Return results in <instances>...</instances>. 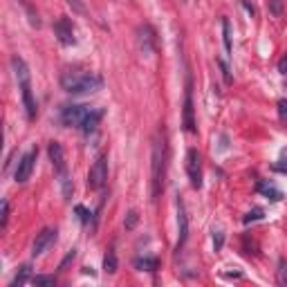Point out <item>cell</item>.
<instances>
[{"mask_svg":"<svg viewBox=\"0 0 287 287\" xmlns=\"http://www.w3.org/2000/svg\"><path fill=\"white\" fill-rule=\"evenodd\" d=\"M61 88L70 94H92L99 92L103 88V79L92 72H83V70H65L58 79Z\"/></svg>","mask_w":287,"mask_h":287,"instance_id":"cell-1","label":"cell"},{"mask_svg":"<svg viewBox=\"0 0 287 287\" xmlns=\"http://www.w3.org/2000/svg\"><path fill=\"white\" fill-rule=\"evenodd\" d=\"M164 173H166V139L161 130H157L152 137V200L164 191Z\"/></svg>","mask_w":287,"mask_h":287,"instance_id":"cell-2","label":"cell"},{"mask_svg":"<svg viewBox=\"0 0 287 287\" xmlns=\"http://www.w3.org/2000/svg\"><path fill=\"white\" fill-rule=\"evenodd\" d=\"M186 173H188V182L191 186L202 188V161H200V152L197 148H188L186 150Z\"/></svg>","mask_w":287,"mask_h":287,"instance_id":"cell-3","label":"cell"},{"mask_svg":"<svg viewBox=\"0 0 287 287\" xmlns=\"http://www.w3.org/2000/svg\"><path fill=\"white\" fill-rule=\"evenodd\" d=\"M106 182H108V157H99L88 173V188L90 191H99V188H103Z\"/></svg>","mask_w":287,"mask_h":287,"instance_id":"cell-4","label":"cell"},{"mask_svg":"<svg viewBox=\"0 0 287 287\" xmlns=\"http://www.w3.org/2000/svg\"><path fill=\"white\" fill-rule=\"evenodd\" d=\"M92 110L90 106H63L61 110V121L65 126H74V128H81V124H83V119L88 117V112Z\"/></svg>","mask_w":287,"mask_h":287,"instance_id":"cell-5","label":"cell"},{"mask_svg":"<svg viewBox=\"0 0 287 287\" xmlns=\"http://www.w3.org/2000/svg\"><path fill=\"white\" fill-rule=\"evenodd\" d=\"M36 157H38V148H31L29 152H25V155L20 157V161H18V166H16V173H13V179H16L18 184H25L27 179L31 177Z\"/></svg>","mask_w":287,"mask_h":287,"instance_id":"cell-6","label":"cell"},{"mask_svg":"<svg viewBox=\"0 0 287 287\" xmlns=\"http://www.w3.org/2000/svg\"><path fill=\"white\" fill-rule=\"evenodd\" d=\"M54 34H56L58 43L65 45V47H70V45L76 43V36H74V25H72V20L67 16H61L56 22H54Z\"/></svg>","mask_w":287,"mask_h":287,"instance_id":"cell-7","label":"cell"},{"mask_svg":"<svg viewBox=\"0 0 287 287\" xmlns=\"http://www.w3.org/2000/svg\"><path fill=\"white\" fill-rule=\"evenodd\" d=\"M191 79L186 81V92H184V112L182 124L186 133H195V110H193V92H191Z\"/></svg>","mask_w":287,"mask_h":287,"instance_id":"cell-8","label":"cell"},{"mask_svg":"<svg viewBox=\"0 0 287 287\" xmlns=\"http://www.w3.org/2000/svg\"><path fill=\"white\" fill-rule=\"evenodd\" d=\"M54 240H56V229H43L40 233H36L34 242H31V256H43L45 251L49 249V247L54 245Z\"/></svg>","mask_w":287,"mask_h":287,"instance_id":"cell-9","label":"cell"},{"mask_svg":"<svg viewBox=\"0 0 287 287\" xmlns=\"http://www.w3.org/2000/svg\"><path fill=\"white\" fill-rule=\"evenodd\" d=\"M137 40H139V47H142L144 54H152L155 52V45H157V34L150 25H139L137 27Z\"/></svg>","mask_w":287,"mask_h":287,"instance_id":"cell-10","label":"cell"},{"mask_svg":"<svg viewBox=\"0 0 287 287\" xmlns=\"http://www.w3.org/2000/svg\"><path fill=\"white\" fill-rule=\"evenodd\" d=\"M47 155H49V161H52L54 170H56L58 175L67 173V168H65V152H63V146H61V144H58V142H49Z\"/></svg>","mask_w":287,"mask_h":287,"instance_id":"cell-11","label":"cell"},{"mask_svg":"<svg viewBox=\"0 0 287 287\" xmlns=\"http://www.w3.org/2000/svg\"><path fill=\"white\" fill-rule=\"evenodd\" d=\"M20 94H22V106H25L27 119H31V121H34V119H36V112H38V106H36L34 92H31V83L20 85Z\"/></svg>","mask_w":287,"mask_h":287,"instance_id":"cell-12","label":"cell"},{"mask_svg":"<svg viewBox=\"0 0 287 287\" xmlns=\"http://www.w3.org/2000/svg\"><path fill=\"white\" fill-rule=\"evenodd\" d=\"M177 229H179V238H177V251H179V247L188 238V218H186V209H184L182 200H177Z\"/></svg>","mask_w":287,"mask_h":287,"instance_id":"cell-13","label":"cell"},{"mask_svg":"<svg viewBox=\"0 0 287 287\" xmlns=\"http://www.w3.org/2000/svg\"><path fill=\"white\" fill-rule=\"evenodd\" d=\"M11 67H13V74H16V79H18V85L29 83V67H27V63L22 61L18 54L11 56Z\"/></svg>","mask_w":287,"mask_h":287,"instance_id":"cell-14","label":"cell"},{"mask_svg":"<svg viewBox=\"0 0 287 287\" xmlns=\"http://www.w3.org/2000/svg\"><path fill=\"white\" fill-rule=\"evenodd\" d=\"M101 117H103V112H101V110H97V108H92V110L88 112V117L83 119V124H81V128H79V130H83L85 135L94 133V130H97V126H99V121H101Z\"/></svg>","mask_w":287,"mask_h":287,"instance_id":"cell-15","label":"cell"},{"mask_svg":"<svg viewBox=\"0 0 287 287\" xmlns=\"http://www.w3.org/2000/svg\"><path fill=\"white\" fill-rule=\"evenodd\" d=\"M258 193H263L267 200H274V202H278L283 197V193L278 191L276 186H274L272 182H267V179H263V182H258Z\"/></svg>","mask_w":287,"mask_h":287,"instance_id":"cell-16","label":"cell"},{"mask_svg":"<svg viewBox=\"0 0 287 287\" xmlns=\"http://www.w3.org/2000/svg\"><path fill=\"white\" fill-rule=\"evenodd\" d=\"M135 267H137L139 272H157V267H159V260H157L155 256H144V258H135Z\"/></svg>","mask_w":287,"mask_h":287,"instance_id":"cell-17","label":"cell"},{"mask_svg":"<svg viewBox=\"0 0 287 287\" xmlns=\"http://www.w3.org/2000/svg\"><path fill=\"white\" fill-rule=\"evenodd\" d=\"M18 2H20V4H22V9H25V13H27V20H29V25L38 29V27H40V18H38V11H36V9H34V4H31L29 0H18Z\"/></svg>","mask_w":287,"mask_h":287,"instance_id":"cell-18","label":"cell"},{"mask_svg":"<svg viewBox=\"0 0 287 287\" xmlns=\"http://www.w3.org/2000/svg\"><path fill=\"white\" fill-rule=\"evenodd\" d=\"M222 40L227 54H231V22H229V18H222Z\"/></svg>","mask_w":287,"mask_h":287,"instance_id":"cell-19","label":"cell"},{"mask_svg":"<svg viewBox=\"0 0 287 287\" xmlns=\"http://www.w3.org/2000/svg\"><path fill=\"white\" fill-rule=\"evenodd\" d=\"M117 267H119V263H117L115 251H108V254L103 256V269H106V274H115Z\"/></svg>","mask_w":287,"mask_h":287,"instance_id":"cell-20","label":"cell"},{"mask_svg":"<svg viewBox=\"0 0 287 287\" xmlns=\"http://www.w3.org/2000/svg\"><path fill=\"white\" fill-rule=\"evenodd\" d=\"M276 281H278V285H287V260H285V258H281V260H278Z\"/></svg>","mask_w":287,"mask_h":287,"instance_id":"cell-21","label":"cell"},{"mask_svg":"<svg viewBox=\"0 0 287 287\" xmlns=\"http://www.w3.org/2000/svg\"><path fill=\"white\" fill-rule=\"evenodd\" d=\"M263 218H265V211L256 206V209H251L249 213L242 218V222H245V224H251V222H258V220H263Z\"/></svg>","mask_w":287,"mask_h":287,"instance_id":"cell-22","label":"cell"},{"mask_svg":"<svg viewBox=\"0 0 287 287\" xmlns=\"http://www.w3.org/2000/svg\"><path fill=\"white\" fill-rule=\"evenodd\" d=\"M29 283H31V285L52 287V285H56V278H54V276H31V278H29Z\"/></svg>","mask_w":287,"mask_h":287,"instance_id":"cell-23","label":"cell"},{"mask_svg":"<svg viewBox=\"0 0 287 287\" xmlns=\"http://www.w3.org/2000/svg\"><path fill=\"white\" fill-rule=\"evenodd\" d=\"M29 265H22V267H20V274H18V276L16 278H13V283H11V285L13 287H16V285H22V283H27V281H29Z\"/></svg>","mask_w":287,"mask_h":287,"instance_id":"cell-24","label":"cell"},{"mask_svg":"<svg viewBox=\"0 0 287 287\" xmlns=\"http://www.w3.org/2000/svg\"><path fill=\"white\" fill-rule=\"evenodd\" d=\"M274 170H278V173L287 175V148L281 152V157H278V161L274 164Z\"/></svg>","mask_w":287,"mask_h":287,"instance_id":"cell-25","label":"cell"},{"mask_svg":"<svg viewBox=\"0 0 287 287\" xmlns=\"http://www.w3.org/2000/svg\"><path fill=\"white\" fill-rule=\"evenodd\" d=\"M137 222H139V213L135 209H130L128 215H126V220H124L126 229H135V227H137Z\"/></svg>","mask_w":287,"mask_h":287,"instance_id":"cell-26","label":"cell"},{"mask_svg":"<svg viewBox=\"0 0 287 287\" xmlns=\"http://www.w3.org/2000/svg\"><path fill=\"white\" fill-rule=\"evenodd\" d=\"M67 4H70V7L74 9L76 13H81V16H83V13H88V7H85L81 0H67Z\"/></svg>","mask_w":287,"mask_h":287,"instance_id":"cell-27","label":"cell"},{"mask_svg":"<svg viewBox=\"0 0 287 287\" xmlns=\"http://www.w3.org/2000/svg\"><path fill=\"white\" fill-rule=\"evenodd\" d=\"M278 117H281L283 124H287V99H281V101H278Z\"/></svg>","mask_w":287,"mask_h":287,"instance_id":"cell-28","label":"cell"},{"mask_svg":"<svg viewBox=\"0 0 287 287\" xmlns=\"http://www.w3.org/2000/svg\"><path fill=\"white\" fill-rule=\"evenodd\" d=\"M7 222H9V202L7 200H2V218H0V227H7Z\"/></svg>","mask_w":287,"mask_h":287,"instance_id":"cell-29","label":"cell"},{"mask_svg":"<svg viewBox=\"0 0 287 287\" xmlns=\"http://www.w3.org/2000/svg\"><path fill=\"white\" fill-rule=\"evenodd\" d=\"M76 213H79V218H81V222H83V224H88L90 222V215H92V213H90V211L88 209H85V206H76Z\"/></svg>","mask_w":287,"mask_h":287,"instance_id":"cell-30","label":"cell"},{"mask_svg":"<svg viewBox=\"0 0 287 287\" xmlns=\"http://www.w3.org/2000/svg\"><path fill=\"white\" fill-rule=\"evenodd\" d=\"M222 242H224V233H222V231H218V233H215V236H213V245H215V251H218L220 247H222Z\"/></svg>","mask_w":287,"mask_h":287,"instance_id":"cell-31","label":"cell"},{"mask_svg":"<svg viewBox=\"0 0 287 287\" xmlns=\"http://www.w3.org/2000/svg\"><path fill=\"white\" fill-rule=\"evenodd\" d=\"M278 72H281V74H287V54L278 61Z\"/></svg>","mask_w":287,"mask_h":287,"instance_id":"cell-32","label":"cell"},{"mask_svg":"<svg viewBox=\"0 0 287 287\" xmlns=\"http://www.w3.org/2000/svg\"><path fill=\"white\" fill-rule=\"evenodd\" d=\"M74 256H76V254H74V249H72L70 254L65 256V260H63V263H61V267H58V269H65V267H67V263H72V260H74Z\"/></svg>","mask_w":287,"mask_h":287,"instance_id":"cell-33","label":"cell"},{"mask_svg":"<svg viewBox=\"0 0 287 287\" xmlns=\"http://www.w3.org/2000/svg\"><path fill=\"white\" fill-rule=\"evenodd\" d=\"M220 67H222V74H224V79H227V83L231 81V74H229V67H227V63L224 61H220Z\"/></svg>","mask_w":287,"mask_h":287,"instance_id":"cell-34","label":"cell"}]
</instances>
